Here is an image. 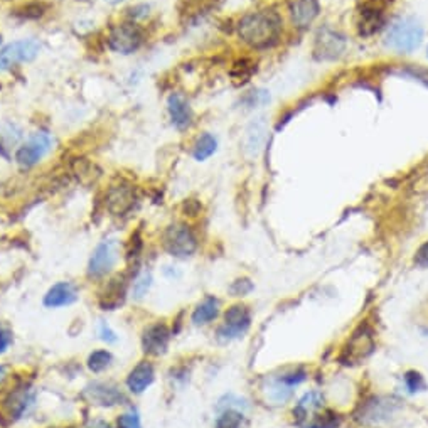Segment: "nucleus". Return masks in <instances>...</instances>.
<instances>
[{"label":"nucleus","mask_w":428,"mask_h":428,"mask_svg":"<svg viewBox=\"0 0 428 428\" xmlns=\"http://www.w3.org/2000/svg\"><path fill=\"white\" fill-rule=\"evenodd\" d=\"M283 19L273 9L250 12L238 22V37L251 49H270L282 39Z\"/></svg>","instance_id":"1"},{"label":"nucleus","mask_w":428,"mask_h":428,"mask_svg":"<svg viewBox=\"0 0 428 428\" xmlns=\"http://www.w3.org/2000/svg\"><path fill=\"white\" fill-rule=\"evenodd\" d=\"M423 36H425V31L417 19L399 17L388 26L383 43L393 53L410 54L420 48Z\"/></svg>","instance_id":"2"},{"label":"nucleus","mask_w":428,"mask_h":428,"mask_svg":"<svg viewBox=\"0 0 428 428\" xmlns=\"http://www.w3.org/2000/svg\"><path fill=\"white\" fill-rule=\"evenodd\" d=\"M162 245L175 258H188L198 250V240L193 230L184 223H174L164 231Z\"/></svg>","instance_id":"3"},{"label":"nucleus","mask_w":428,"mask_h":428,"mask_svg":"<svg viewBox=\"0 0 428 428\" xmlns=\"http://www.w3.org/2000/svg\"><path fill=\"white\" fill-rule=\"evenodd\" d=\"M143 43V32L141 26L135 24L133 21L122 22L111 27L108 34V46L115 53L132 54L138 51Z\"/></svg>","instance_id":"4"},{"label":"nucleus","mask_w":428,"mask_h":428,"mask_svg":"<svg viewBox=\"0 0 428 428\" xmlns=\"http://www.w3.org/2000/svg\"><path fill=\"white\" fill-rule=\"evenodd\" d=\"M251 324V314L248 307L236 304L231 305L230 309L225 312V322L218 329V341L220 342H230L235 339L243 337L246 330L250 329Z\"/></svg>","instance_id":"5"},{"label":"nucleus","mask_w":428,"mask_h":428,"mask_svg":"<svg viewBox=\"0 0 428 428\" xmlns=\"http://www.w3.org/2000/svg\"><path fill=\"white\" fill-rule=\"evenodd\" d=\"M118 241L116 240H105L96 246L93 251L90 263H88V277L95 278H103L108 275L111 270L115 268L116 262H118Z\"/></svg>","instance_id":"6"},{"label":"nucleus","mask_w":428,"mask_h":428,"mask_svg":"<svg viewBox=\"0 0 428 428\" xmlns=\"http://www.w3.org/2000/svg\"><path fill=\"white\" fill-rule=\"evenodd\" d=\"M41 46L36 39H22L0 51V71H7L21 63H31L39 54Z\"/></svg>","instance_id":"7"},{"label":"nucleus","mask_w":428,"mask_h":428,"mask_svg":"<svg viewBox=\"0 0 428 428\" xmlns=\"http://www.w3.org/2000/svg\"><path fill=\"white\" fill-rule=\"evenodd\" d=\"M344 51H346V37L341 32L330 29V27H322L317 32L314 44L315 58L330 61V59H337L339 56H342Z\"/></svg>","instance_id":"8"},{"label":"nucleus","mask_w":428,"mask_h":428,"mask_svg":"<svg viewBox=\"0 0 428 428\" xmlns=\"http://www.w3.org/2000/svg\"><path fill=\"white\" fill-rule=\"evenodd\" d=\"M83 397L91 404L105 408L116 407V404H122L127 402V398H125V394L118 386L111 383H103V381H95V383L88 384L86 388L83 389Z\"/></svg>","instance_id":"9"},{"label":"nucleus","mask_w":428,"mask_h":428,"mask_svg":"<svg viewBox=\"0 0 428 428\" xmlns=\"http://www.w3.org/2000/svg\"><path fill=\"white\" fill-rule=\"evenodd\" d=\"M51 148V138L48 133L37 132L29 138L26 146H22L16 153V160L21 167H34Z\"/></svg>","instance_id":"10"},{"label":"nucleus","mask_w":428,"mask_h":428,"mask_svg":"<svg viewBox=\"0 0 428 428\" xmlns=\"http://www.w3.org/2000/svg\"><path fill=\"white\" fill-rule=\"evenodd\" d=\"M135 203V188L128 180H120L118 184H113L106 193V208L115 216H123Z\"/></svg>","instance_id":"11"},{"label":"nucleus","mask_w":428,"mask_h":428,"mask_svg":"<svg viewBox=\"0 0 428 428\" xmlns=\"http://www.w3.org/2000/svg\"><path fill=\"white\" fill-rule=\"evenodd\" d=\"M170 341V330L165 324H152L143 330L142 336V349L146 355L162 356L167 352Z\"/></svg>","instance_id":"12"},{"label":"nucleus","mask_w":428,"mask_h":428,"mask_svg":"<svg viewBox=\"0 0 428 428\" xmlns=\"http://www.w3.org/2000/svg\"><path fill=\"white\" fill-rule=\"evenodd\" d=\"M384 24V9L376 2H366L357 14V32L362 37L374 36Z\"/></svg>","instance_id":"13"},{"label":"nucleus","mask_w":428,"mask_h":428,"mask_svg":"<svg viewBox=\"0 0 428 428\" xmlns=\"http://www.w3.org/2000/svg\"><path fill=\"white\" fill-rule=\"evenodd\" d=\"M320 14L319 0H292L288 6L292 26L297 29H307Z\"/></svg>","instance_id":"14"},{"label":"nucleus","mask_w":428,"mask_h":428,"mask_svg":"<svg viewBox=\"0 0 428 428\" xmlns=\"http://www.w3.org/2000/svg\"><path fill=\"white\" fill-rule=\"evenodd\" d=\"M267 137H268L267 120H265L263 116L255 118L253 122L248 125V128H246L245 152L248 153L250 157H257L258 153L263 151L265 143H267Z\"/></svg>","instance_id":"15"},{"label":"nucleus","mask_w":428,"mask_h":428,"mask_svg":"<svg viewBox=\"0 0 428 428\" xmlns=\"http://www.w3.org/2000/svg\"><path fill=\"white\" fill-rule=\"evenodd\" d=\"M167 110H169L170 120L175 128L185 130L193 123V110H190L189 101L185 100L184 95L180 93H172L167 100Z\"/></svg>","instance_id":"16"},{"label":"nucleus","mask_w":428,"mask_h":428,"mask_svg":"<svg viewBox=\"0 0 428 428\" xmlns=\"http://www.w3.org/2000/svg\"><path fill=\"white\" fill-rule=\"evenodd\" d=\"M78 300V290L73 283L59 282L53 285L44 295V305L49 309H58V307L71 305Z\"/></svg>","instance_id":"17"},{"label":"nucleus","mask_w":428,"mask_h":428,"mask_svg":"<svg viewBox=\"0 0 428 428\" xmlns=\"http://www.w3.org/2000/svg\"><path fill=\"white\" fill-rule=\"evenodd\" d=\"M34 402H36L34 389L27 388V386H22V388H17L9 393V397L4 403H6L9 413H11L14 418H21L27 410H29L32 404H34Z\"/></svg>","instance_id":"18"},{"label":"nucleus","mask_w":428,"mask_h":428,"mask_svg":"<svg viewBox=\"0 0 428 428\" xmlns=\"http://www.w3.org/2000/svg\"><path fill=\"white\" fill-rule=\"evenodd\" d=\"M153 378H156L153 366L151 365V362L142 361V362H138V365L135 366L132 371H130V374L127 378V386L133 394H141L153 383Z\"/></svg>","instance_id":"19"},{"label":"nucleus","mask_w":428,"mask_h":428,"mask_svg":"<svg viewBox=\"0 0 428 428\" xmlns=\"http://www.w3.org/2000/svg\"><path fill=\"white\" fill-rule=\"evenodd\" d=\"M125 294H127V282L123 277H116L108 283L105 294L101 295L100 305L103 310H115L116 307H120L125 300Z\"/></svg>","instance_id":"20"},{"label":"nucleus","mask_w":428,"mask_h":428,"mask_svg":"<svg viewBox=\"0 0 428 428\" xmlns=\"http://www.w3.org/2000/svg\"><path fill=\"white\" fill-rule=\"evenodd\" d=\"M373 351V337H371V332L366 327H360V330H356L352 334L351 342L347 346V352L351 356V360H361V357H366L370 352Z\"/></svg>","instance_id":"21"},{"label":"nucleus","mask_w":428,"mask_h":428,"mask_svg":"<svg viewBox=\"0 0 428 428\" xmlns=\"http://www.w3.org/2000/svg\"><path fill=\"white\" fill-rule=\"evenodd\" d=\"M218 314H220V300H218L216 297L209 295L201 302V304H198L190 320H193V324L196 325H204L216 319Z\"/></svg>","instance_id":"22"},{"label":"nucleus","mask_w":428,"mask_h":428,"mask_svg":"<svg viewBox=\"0 0 428 428\" xmlns=\"http://www.w3.org/2000/svg\"><path fill=\"white\" fill-rule=\"evenodd\" d=\"M394 408H397V404H394L392 399L376 398L366 404L365 413H362V420L366 422L367 418H370L371 422H381L392 415Z\"/></svg>","instance_id":"23"},{"label":"nucleus","mask_w":428,"mask_h":428,"mask_svg":"<svg viewBox=\"0 0 428 428\" xmlns=\"http://www.w3.org/2000/svg\"><path fill=\"white\" fill-rule=\"evenodd\" d=\"M49 11V4L43 2V0H31V2L21 4L12 11V16H16L22 21H36L46 16V12Z\"/></svg>","instance_id":"24"},{"label":"nucleus","mask_w":428,"mask_h":428,"mask_svg":"<svg viewBox=\"0 0 428 428\" xmlns=\"http://www.w3.org/2000/svg\"><path fill=\"white\" fill-rule=\"evenodd\" d=\"M324 404V398L319 392H310L304 394L300 398V402L297 403V408L294 410V415L297 417V420H305L307 415L312 412H317L322 408Z\"/></svg>","instance_id":"25"},{"label":"nucleus","mask_w":428,"mask_h":428,"mask_svg":"<svg viewBox=\"0 0 428 428\" xmlns=\"http://www.w3.org/2000/svg\"><path fill=\"white\" fill-rule=\"evenodd\" d=\"M257 73V63L251 61L248 58L238 59L236 63H233L230 76L235 85H245L250 81V78Z\"/></svg>","instance_id":"26"},{"label":"nucleus","mask_w":428,"mask_h":428,"mask_svg":"<svg viewBox=\"0 0 428 428\" xmlns=\"http://www.w3.org/2000/svg\"><path fill=\"white\" fill-rule=\"evenodd\" d=\"M218 148V141L213 137L211 133H203L201 137L198 138L196 143H194L193 148V157L199 162L209 159Z\"/></svg>","instance_id":"27"},{"label":"nucleus","mask_w":428,"mask_h":428,"mask_svg":"<svg viewBox=\"0 0 428 428\" xmlns=\"http://www.w3.org/2000/svg\"><path fill=\"white\" fill-rule=\"evenodd\" d=\"M111 361H113V356H111L110 351L98 349V351H93L91 355L88 356V370H90L91 373H101L106 367H110Z\"/></svg>","instance_id":"28"},{"label":"nucleus","mask_w":428,"mask_h":428,"mask_svg":"<svg viewBox=\"0 0 428 428\" xmlns=\"http://www.w3.org/2000/svg\"><path fill=\"white\" fill-rule=\"evenodd\" d=\"M245 422L243 413L240 410H225L218 417L214 428H241Z\"/></svg>","instance_id":"29"},{"label":"nucleus","mask_w":428,"mask_h":428,"mask_svg":"<svg viewBox=\"0 0 428 428\" xmlns=\"http://www.w3.org/2000/svg\"><path fill=\"white\" fill-rule=\"evenodd\" d=\"M151 285H152V275L148 272H143L142 275H138L137 278H135L133 285H132L133 300H142L143 297L147 295V292L151 290Z\"/></svg>","instance_id":"30"},{"label":"nucleus","mask_w":428,"mask_h":428,"mask_svg":"<svg viewBox=\"0 0 428 428\" xmlns=\"http://www.w3.org/2000/svg\"><path fill=\"white\" fill-rule=\"evenodd\" d=\"M216 0H184V16H194V14H201L214 6Z\"/></svg>","instance_id":"31"},{"label":"nucleus","mask_w":428,"mask_h":428,"mask_svg":"<svg viewBox=\"0 0 428 428\" xmlns=\"http://www.w3.org/2000/svg\"><path fill=\"white\" fill-rule=\"evenodd\" d=\"M403 379H404V384H407V389L410 393L423 392V389L427 388L425 379H423V376L420 373H417V371H408V373L403 376Z\"/></svg>","instance_id":"32"},{"label":"nucleus","mask_w":428,"mask_h":428,"mask_svg":"<svg viewBox=\"0 0 428 428\" xmlns=\"http://www.w3.org/2000/svg\"><path fill=\"white\" fill-rule=\"evenodd\" d=\"M253 292V282L250 278H238L230 285V294L233 297H245Z\"/></svg>","instance_id":"33"},{"label":"nucleus","mask_w":428,"mask_h":428,"mask_svg":"<svg viewBox=\"0 0 428 428\" xmlns=\"http://www.w3.org/2000/svg\"><path fill=\"white\" fill-rule=\"evenodd\" d=\"M248 404L243 398L235 397V394H228V397L221 398L220 403H218V412H225V410H238V408H246Z\"/></svg>","instance_id":"34"},{"label":"nucleus","mask_w":428,"mask_h":428,"mask_svg":"<svg viewBox=\"0 0 428 428\" xmlns=\"http://www.w3.org/2000/svg\"><path fill=\"white\" fill-rule=\"evenodd\" d=\"M402 73L404 76H410L412 80H415L422 85H425L428 88V69L422 68V66H404L402 69Z\"/></svg>","instance_id":"35"},{"label":"nucleus","mask_w":428,"mask_h":428,"mask_svg":"<svg viewBox=\"0 0 428 428\" xmlns=\"http://www.w3.org/2000/svg\"><path fill=\"white\" fill-rule=\"evenodd\" d=\"M243 101L250 106V108H255V106L265 105L267 101H270V95H268V91H265V90H255V91H250L248 95L245 96Z\"/></svg>","instance_id":"36"},{"label":"nucleus","mask_w":428,"mask_h":428,"mask_svg":"<svg viewBox=\"0 0 428 428\" xmlns=\"http://www.w3.org/2000/svg\"><path fill=\"white\" fill-rule=\"evenodd\" d=\"M305 378H307V376H305L304 370H295V371H290V373L280 376V378H278L277 381H280L282 384L288 386V388H294V386L300 384L302 381H305Z\"/></svg>","instance_id":"37"},{"label":"nucleus","mask_w":428,"mask_h":428,"mask_svg":"<svg viewBox=\"0 0 428 428\" xmlns=\"http://www.w3.org/2000/svg\"><path fill=\"white\" fill-rule=\"evenodd\" d=\"M142 251V236H141V231L133 233L132 238H130V243H128V250H127V258L132 262V260H137L138 255H141Z\"/></svg>","instance_id":"38"},{"label":"nucleus","mask_w":428,"mask_h":428,"mask_svg":"<svg viewBox=\"0 0 428 428\" xmlns=\"http://www.w3.org/2000/svg\"><path fill=\"white\" fill-rule=\"evenodd\" d=\"M118 428H142L138 413L133 410L128 413H123V415L118 418Z\"/></svg>","instance_id":"39"},{"label":"nucleus","mask_w":428,"mask_h":428,"mask_svg":"<svg viewBox=\"0 0 428 428\" xmlns=\"http://www.w3.org/2000/svg\"><path fill=\"white\" fill-rule=\"evenodd\" d=\"M339 417L334 415V413H325L322 418L315 420L312 425H309L307 428H337L339 427Z\"/></svg>","instance_id":"40"},{"label":"nucleus","mask_w":428,"mask_h":428,"mask_svg":"<svg viewBox=\"0 0 428 428\" xmlns=\"http://www.w3.org/2000/svg\"><path fill=\"white\" fill-rule=\"evenodd\" d=\"M98 334H100L101 341H105L106 344H115L116 341H118V336H116L113 330H111V327L105 322V320H100Z\"/></svg>","instance_id":"41"},{"label":"nucleus","mask_w":428,"mask_h":428,"mask_svg":"<svg viewBox=\"0 0 428 428\" xmlns=\"http://www.w3.org/2000/svg\"><path fill=\"white\" fill-rule=\"evenodd\" d=\"M415 265L420 268H428V241H425L415 253Z\"/></svg>","instance_id":"42"},{"label":"nucleus","mask_w":428,"mask_h":428,"mask_svg":"<svg viewBox=\"0 0 428 428\" xmlns=\"http://www.w3.org/2000/svg\"><path fill=\"white\" fill-rule=\"evenodd\" d=\"M11 344H12L11 330H7L6 327L0 325V355H4V352L11 347Z\"/></svg>","instance_id":"43"},{"label":"nucleus","mask_w":428,"mask_h":428,"mask_svg":"<svg viewBox=\"0 0 428 428\" xmlns=\"http://www.w3.org/2000/svg\"><path fill=\"white\" fill-rule=\"evenodd\" d=\"M183 209L188 216H198L199 211H201V203L196 201V199H185Z\"/></svg>","instance_id":"44"},{"label":"nucleus","mask_w":428,"mask_h":428,"mask_svg":"<svg viewBox=\"0 0 428 428\" xmlns=\"http://www.w3.org/2000/svg\"><path fill=\"white\" fill-rule=\"evenodd\" d=\"M148 6H137V7H132L130 9V17L133 19V21H137V19H142V17H147L148 14Z\"/></svg>","instance_id":"45"},{"label":"nucleus","mask_w":428,"mask_h":428,"mask_svg":"<svg viewBox=\"0 0 428 428\" xmlns=\"http://www.w3.org/2000/svg\"><path fill=\"white\" fill-rule=\"evenodd\" d=\"M6 376H7V367L4 366V365H0V383H2V381L6 379Z\"/></svg>","instance_id":"46"},{"label":"nucleus","mask_w":428,"mask_h":428,"mask_svg":"<svg viewBox=\"0 0 428 428\" xmlns=\"http://www.w3.org/2000/svg\"><path fill=\"white\" fill-rule=\"evenodd\" d=\"M0 156H2V157H6V159H9V153L6 152V148H4L2 146H0Z\"/></svg>","instance_id":"47"},{"label":"nucleus","mask_w":428,"mask_h":428,"mask_svg":"<svg viewBox=\"0 0 428 428\" xmlns=\"http://www.w3.org/2000/svg\"><path fill=\"white\" fill-rule=\"evenodd\" d=\"M111 2H122V0H111Z\"/></svg>","instance_id":"48"},{"label":"nucleus","mask_w":428,"mask_h":428,"mask_svg":"<svg viewBox=\"0 0 428 428\" xmlns=\"http://www.w3.org/2000/svg\"><path fill=\"white\" fill-rule=\"evenodd\" d=\"M423 332H425V334H427V336H428V329H425V330H423Z\"/></svg>","instance_id":"49"},{"label":"nucleus","mask_w":428,"mask_h":428,"mask_svg":"<svg viewBox=\"0 0 428 428\" xmlns=\"http://www.w3.org/2000/svg\"><path fill=\"white\" fill-rule=\"evenodd\" d=\"M0 43H2V37H0Z\"/></svg>","instance_id":"50"},{"label":"nucleus","mask_w":428,"mask_h":428,"mask_svg":"<svg viewBox=\"0 0 428 428\" xmlns=\"http://www.w3.org/2000/svg\"><path fill=\"white\" fill-rule=\"evenodd\" d=\"M427 56H428V54H427Z\"/></svg>","instance_id":"51"}]
</instances>
